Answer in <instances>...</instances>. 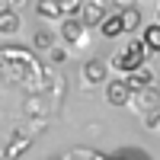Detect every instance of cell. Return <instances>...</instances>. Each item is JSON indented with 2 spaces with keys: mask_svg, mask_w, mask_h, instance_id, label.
Returning a JSON list of instances; mask_svg holds the SVG:
<instances>
[{
  "mask_svg": "<svg viewBox=\"0 0 160 160\" xmlns=\"http://www.w3.org/2000/svg\"><path fill=\"white\" fill-rule=\"evenodd\" d=\"M148 55H151V51L144 48L141 38H131V42H128L122 51H115V55H112V61H109V64H112L118 74H131V77H135V74H141V71H144V64H148Z\"/></svg>",
  "mask_w": 160,
  "mask_h": 160,
  "instance_id": "cell-1",
  "label": "cell"
},
{
  "mask_svg": "<svg viewBox=\"0 0 160 160\" xmlns=\"http://www.w3.org/2000/svg\"><path fill=\"white\" fill-rule=\"evenodd\" d=\"M35 13L42 19H58V16H77L80 13V3H48V0H42V3H35Z\"/></svg>",
  "mask_w": 160,
  "mask_h": 160,
  "instance_id": "cell-2",
  "label": "cell"
},
{
  "mask_svg": "<svg viewBox=\"0 0 160 160\" xmlns=\"http://www.w3.org/2000/svg\"><path fill=\"white\" fill-rule=\"evenodd\" d=\"M131 96H135V90L128 87L125 77H122V80H109V83H106V102H109V106H125Z\"/></svg>",
  "mask_w": 160,
  "mask_h": 160,
  "instance_id": "cell-3",
  "label": "cell"
},
{
  "mask_svg": "<svg viewBox=\"0 0 160 160\" xmlns=\"http://www.w3.org/2000/svg\"><path fill=\"white\" fill-rule=\"evenodd\" d=\"M106 16H109V13H106V3H80V22L83 26H102L106 22Z\"/></svg>",
  "mask_w": 160,
  "mask_h": 160,
  "instance_id": "cell-4",
  "label": "cell"
},
{
  "mask_svg": "<svg viewBox=\"0 0 160 160\" xmlns=\"http://www.w3.org/2000/svg\"><path fill=\"white\" fill-rule=\"evenodd\" d=\"M83 80H87V83H102V80H106V61H87L83 64Z\"/></svg>",
  "mask_w": 160,
  "mask_h": 160,
  "instance_id": "cell-5",
  "label": "cell"
},
{
  "mask_svg": "<svg viewBox=\"0 0 160 160\" xmlns=\"http://www.w3.org/2000/svg\"><path fill=\"white\" fill-rule=\"evenodd\" d=\"M83 29H87V26L80 22L77 16H71V19L61 22V35L68 38V42H80V38H83Z\"/></svg>",
  "mask_w": 160,
  "mask_h": 160,
  "instance_id": "cell-6",
  "label": "cell"
},
{
  "mask_svg": "<svg viewBox=\"0 0 160 160\" xmlns=\"http://www.w3.org/2000/svg\"><path fill=\"white\" fill-rule=\"evenodd\" d=\"M99 29H102V35H106V38H115V35H122V32H125L122 13H109V16H106V22L99 26Z\"/></svg>",
  "mask_w": 160,
  "mask_h": 160,
  "instance_id": "cell-7",
  "label": "cell"
},
{
  "mask_svg": "<svg viewBox=\"0 0 160 160\" xmlns=\"http://www.w3.org/2000/svg\"><path fill=\"white\" fill-rule=\"evenodd\" d=\"M16 29H19V13L13 10V7H7L3 13H0V32H3V35H13Z\"/></svg>",
  "mask_w": 160,
  "mask_h": 160,
  "instance_id": "cell-8",
  "label": "cell"
},
{
  "mask_svg": "<svg viewBox=\"0 0 160 160\" xmlns=\"http://www.w3.org/2000/svg\"><path fill=\"white\" fill-rule=\"evenodd\" d=\"M118 13H122V22H125V32H135L138 26H141V10H138V7H122Z\"/></svg>",
  "mask_w": 160,
  "mask_h": 160,
  "instance_id": "cell-9",
  "label": "cell"
},
{
  "mask_svg": "<svg viewBox=\"0 0 160 160\" xmlns=\"http://www.w3.org/2000/svg\"><path fill=\"white\" fill-rule=\"evenodd\" d=\"M141 42H144V48H148L151 55H157L160 51V26H148L144 35H141Z\"/></svg>",
  "mask_w": 160,
  "mask_h": 160,
  "instance_id": "cell-10",
  "label": "cell"
},
{
  "mask_svg": "<svg viewBox=\"0 0 160 160\" xmlns=\"http://www.w3.org/2000/svg\"><path fill=\"white\" fill-rule=\"evenodd\" d=\"M35 48H51V35L48 32H38L35 35Z\"/></svg>",
  "mask_w": 160,
  "mask_h": 160,
  "instance_id": "cell-11",
  "label": "cell"
},
{
  "mask_svg": "<svg viewBox=\"0 0 160 160\" xmlns=\"http://www.w3.org/2000/svg\"><path fill=\"white\" fill-rule=\"evenodd\" d=\"M115 160H141V157H138V154H118Z\"/></svg>",
  "mask_w": 160,
  "mask_h": 160,
  "instance_id": "cell-12",
  "label": "cell"
},
{
  "mask_svg": "<svg viewBox=\"0 0 160 160\" xmlns=\"http://www.w3.org/2000/svg\"><path fill=\"white\" fill-rule=\"evenodd\" d=\"M157 26H160V3H157Z\"/></svg>",
  "mask_w": 160,
  "mask_h": 160,
  "instance_id": "cell-13",
  "label": "cell"
},
{
  "mask_svg": "<svg viewBox=\"0 0 160 160\" xmlns=\"http://www.w3.org/2000/svg\"><path fill=\"white\" fill-rule=\"evenodd\" d=\"M3 10H7V7H3V3H0V13H3Z\"/></svg>",
  "mask_w": 160,
  "mask_h": 160,
  "instance_id": "cell-14",
  "label": "cell"
}]
</instances>
